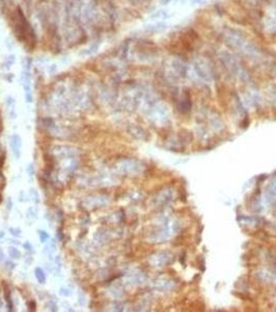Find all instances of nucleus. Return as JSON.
Listing matches in <instances>:
<instances>
[{"mask_svg":"<svg viewBox=\"0 0 276 312\" xmlns=\"http://www.w3.org/2000/svg\"><path fill=\"white\" fill-rule=\"evenodd\" d=\"M21 146H22V141H21L20 136L14 134L12 136V140H10V147H12V153L17 158H19L21 155Z\"/></svg>","mask_w":276,"mask_h":312,"instance_id":"obj_2","label":"nucleus"},{"mask_svg":"<svg viewBox=\"0 0 276 312\" xmlns=\"http://www.w3.org/2000/svg\"><path fill=\"white\" fill-rule=\"evenodd\" d=\"M8 253H10V257H12V258H19V257L21 256V253L19 252V251L17 250V248H15V247H10V248L8 249Z\"/></svg>","mask_w":276,"mask_h":312,"instance_id":"obj_4","label":"nucleus"},{"mask_svg":"<svg viewBox=\"0 0 276 312\" xmlns=\"http://www.w3.org/2000/svg\"><path fill=\"white\" fill-rule=\"evenodd\" d=\"M23 247H24V248H26L28 251H31V250H32V247H30V244H29L28 242H26V244H23Z\"/></svg>","mask_w":276,"mask_h":312,"instance_id":"obj_6","label":"nucleus"},{"mask_svg":"<svg viewBox=\"0 0 276 312\" xmlns=\"http://www.w3.org/2000/svg\"><path fill=\"white\" fill-rule=\"evenodd\" d=\"M34 275H35V278H37V282L41 284H44L46 282V275L45 273H44V271L41 269V267H37L34 271Z\"/></svg>","mask_w":276,"mask_h":312,"instance_id":"obj_3","label":"nucleus"},{"mask_svg":"<svg viewBox=\"0 0 276 312\" xmlns=\"http://www.w3.org/2000/svg\"><path fill=\"white\" fill-rule=\"evenodd\" d=\"M226 39L228 41V44L231 47L236 48L239 51L243 52L248 55H256L258 53V49L256 48V46L252 45L251 42L247 41V40L244 38V35L237 33L236 31L233 32H227L226 33Z\"/></svg>","mask_w":276,"mask_h":312,"instance_id":"obj_1","label":"nucleus"},{"mask_svg":"<svg viewBox=\"0 0 276 312\" xmlns=\"http://www.w3.org/2000/svg\"><path fill=\"white\" fill-rule=\"evenodd\" d=\"M197 1H199V0H197Z\"/></svg>","mask_w":276,"mask_h":312,"instance_id":"obj_7","label":"nucleus"},{"mask_svg":"<svg viewBox=\"0 0 276 312\" xmlns=\"http://www.w3.org/2000/svg\"><path fill=\"white\" fill-rule=\"evenodd\" d=\"M39 236H40V239H41L42 242H45L46 240L49 238V234L45 231H39Z\"/></svg>","mask_w":276,"mask_h":312,"instance_id":"obj_5","label":"nucleus"}]
</instances>
